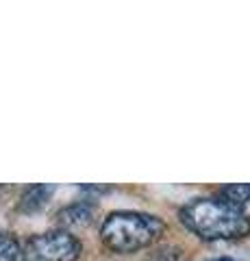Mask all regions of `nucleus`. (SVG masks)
Instances as JSON below:
<instances>
[{
  "label": "nucleus",
  "mask_w": 250,
  "mask_h": 261,
  "mask_svg": "<svg viewBox=\"0 0 250 261\" xmlns=\"http://www.w3.org/2000/svg\"><path fill=\"white\" fill-rule=\"evenodd\" d=\"M181 222L203 240H237L250 233V216L224 198H193L181 209Z\"/></svg>",
  "instance_id": "obj_1"
},
{
  "label": "nucleus",
  "mask_w": 250,
  "mask_h": 261,
  "mask_svg": "<svg viewBox=\"0 0 250 261\" xmlns=\"http://www.w3.org/2000/svg\"><path fill=\"white\" fill-rule=\"evenodd\" d=\"M165 224L159 218L137 211H116L102 222V242L116 252H135L146 248L163 233Z\"/></svg>",
  "instance_id": "obj_2"
},
{
  "label": "nucleus",
  "mask_w": 250,
  "mask_h": 261,
  "mask_svg": "<svg viewBox=\"0 0 250 261\" xmlns=\"http://www.w3.org/2000/svg\"><path fill=\"white\" fill-rule=\"evenodd\" d=\"M22 255L26 261H76L80 242L68 231H48L31 238Z\"/></svg>",
  "instance_id": "obj_3"
},
{
  "label": "nucleus",
  "mask_w": 250,
  "mask_h": 261,
  "mask_svg": "<svg viewBox=\"0 0 250 261\" xmlns=\"http://www.w3.org/2000/svg\"><path fill=\"white\" fill-rule=\"evenodd\" d=\"M96 207L92 202H76L59 211V224L61 226H87L94 220Z\"/></svg>",
  "instance_id": "obj_4"
},
{
  "label": "nucleus",
  "mask_w": 250,
  "mask_h": 261,
  "mask_svg": "<svg viewBox=\"0 0 250 261\" xmlns=\"http://www.w3.org/2000/svg\"><path fill=\"white\" fill-rule=\"evenodd\" d=\"M52 194L50 185H31L20 198V209L22 211H37L42 209Z\"/></svg>",
  "instance_id": "obj_5"
},
{
  "label": "nucleus",
  "mask_w": 250,
  "mask_h": 261,
  "mask_svg": "<svg viewBox=\"0 0 250 261\" xmlns=\"http://www.w3.org/2000/svg\"><path fill=\"white\" fill-rule=\"evenodd\" d=\"M220 198H224L227 202L235 207H244L246 202L250 200V183H235V185H227L220 192Z\"/></svg>",
  "instance_id": "obj_6"
},
{
  "label": "nucleus",
  "mask_w": 250,
  "mask_h": 261,
  "mask_svg": "<svg viewBox=\"0 0 250 261\" xmlns=\"http://www.w3.org/2000/svg\"><path fill=\"white\" fill-rule=\"evenodd\" d=\"M20 257V244L11 233L0 231V261H15Z\"/></svg>",
  "instance_id": "obj_7"
},
{
  "label": "nucleus",
  "mask_w": 250,
  "mask_h": 261,
  "mask_svg": "<svg viewBox=\"0 0 250 261\" xmlns=\"http://www.w3.org/2000/svg\"><path fill=\"white\" fill-rule=\"evenodd\" d=\"M150 261H181V255H179V250H174V248H161L152 255Z\"/></svg>",
  "instance_id": "obj_8"
}]
</instances>
